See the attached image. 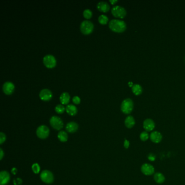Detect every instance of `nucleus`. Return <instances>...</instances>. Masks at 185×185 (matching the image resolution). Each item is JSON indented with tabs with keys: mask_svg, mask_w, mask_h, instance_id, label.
<instances>
[{
	"mask_svg": "<svg viewBox=\"0 0 185 185\" xmlns=\"http://www.w3.org/2000/svg\"><path fill=\"white\" fill-rule=\"evenodd\" d=\"M66 112L71 116H75L78 110L77 107L72 104H69L66 107Z\"/></svg>",
	"mask_w": 185,
	"mask_h": 185,
	"instance_id": "nucleus-19",
	"label": "nucleus"
},
{
	"mask_svg": "<svg viewBox=\"0 0 185 185\" xmlns=\"http://www.w3.org/2000/svg\"><path fill=\"white\" fill-rule=\"evenodd\" d=\"M109 28L113 32L122 33L127 29V24L124 21L118 19H112L109 23Z\"/></svg>",
	"mask_w": 185,
	"mask_h": 185,
	"instance_id": "nucleus-1",
	"label": "nucleus"
},
{
	"mask_svg": "<svg viewBox=\"0 0 185 185\" xmlns=\"http://www.w3.org/2000/svg\"><path fill=\"white\" fill-rule=\"evenodd\" d=\"M5 139H6V136L5 135L2 133V132H1L0 133V144H3L5 141Z\"/></svg>",
	"mask_w": 185,
	"mask_h": 185,
	"instance_id": "nucleus-28",
	"label": "nucleus"
},
{
	"mask_svg": "<svg viewBox=\"0 0 185 185\" xmlns=\"http://www.w3.org/2000/svg\"><path fill=\"white\" fill-rule=\"evenodd\" d=\"M70 96L68 92H63L60 96V101L62 104H67L69 102Z\"/></svg>",
	"mask_w": 185,
	"mask_h": 185,
	"instance_id": "nucleus-20",
	"label": "nucleus"
},
{
	"mask_svg": "<svg viewBox=\"0 0 185 185\" xmlns=\"http://www.w3.org/2000/svg\"><path fill=\"white\" fill-rule=\"evenodd\" d=\"M17 171H18V170H17V169L16 168H13L12 169V173L14 175H15L17 173Z\"/></svg>",
	"mask_w": 185,
	"mask_h": 185,
	"instance_id": "nucleus-34",
	"label": "nucleus"
},
{
	"mask_svg": "<svg viewBox=\"0 0 185 185\" xmlns=\"http://www.w3.org/2000/svg\"><path fill=\"white\" fill-rule=\"evenodd\" d=\"M94 25L92 22L88 20L83 21L80 26L81 32L84 35H88L92 32Z\"/></svg>",
	"mask_w": 185,
	"mask_h": 185,
	"instance_id": "nucleus-3",
	"label": "nucleus"
},
{
	"mask_svg": "<svg viewBox=\"0 0 185 185\" xmlns=\"http://www.w3.org/2000/svg\"><path fill=\"white\" fill-rule=\"evenodd\" d=\"M22 183V180L20 178H17L14 180V184L15 185H21Z\"/></svg>",
	"mask_w": 185,
	"mask_h": 185,
	"instance_id": "nucleus-31",
	"label": "nucleus"
},
{
	"mask_svg": "<svg viewBox=\"0 0 185 185\" xmlns=\"http://www.w3.org/2000/svg\"><path fill=\"white\" fill-rule=\"evenodd\" d=\"M83 16L85 19H90L92 16V12L89 9H86L84 10Z\"/></svg>",
	"mask_w": 185,
	"mask_h": 185,
	"instance_id": "nucleus-26",
	"label": "nucleus"
},
{
	"mask_svg": "<svg viewBox=\"0 0 185 185\" xmlns=\"http://www.w3.org/2000/svg\"><path fill=\"white\" fill-rule=\"evenodd\" d=\"M129 86L130 87H131V86L132 87V86H133V83H132V82H129Z\"/></svg>",
	"mask_w": 185,
	"mask_h": 185,
	"instance_id": "nucleus-36",
	"label": "nucleus"
},
{
	"mask_svg": "<svg viewBox=\"0 0 185 185\" xmlns=\"http://www.w3.org/2000/svg\"><path fill=\"white\" fill-rule=\"evenodd\" d=\"M40 179L44 182L50 184L54 181V176L52 173L48 170H44L40 174Z\"/></svg>",
	"mask_w": 185,
	"mask_h": 185,
	"instance_id": "nucleus-6",
	"label": "nucleus"
},
{
	"mask_svg": "<svg viewBox=\"0 0 185 185\" xmlns=\"http://www.w3.org/2000/svg\"><path fill=\"white\" fill-rule=\"evenodd\" d=\"M117 2H118L117 0H110V2L111 3L112 5H114L115 3H116Z\"/></svg>",
	"mask_w": 185,
	"mask_h": 185,
	"instance_id": "nucleus-35",
	"label": "nucleus"
},
{
	"mask_svg": "<svg viewBox=\"0 0 185 185\" xmlns=\"http://www.w3.org/2000/svg\"><path fill=\"white\" fill-rule=\"evenodd\" d=\"M49 134L50 129L46 125H40L37 129V135L39 139H46L48 137Z\"/></svg>",
	"mask_w": 185,
	"mask_h": 185,
	"instance_id": "nucleus-8",
	"label": "nucleus"
},
{
	"mask_svg": "<svg viewBox=\"0 0 185 185\" xmlns=\"http://www.w3.org/2000/svg\"><path fill=\"white\" fill-rule=\"evenodd\" d=\"M53 95L50 90L48 88H44L41 90L39 93V97L44 101H48L51 100Z\"/></svg>",
	"mask_w": 185,
	"mask_h": 185,
	"instance_id": "nucleus-10",
	"label": "nucleus"
},
{
	"mask_svg": "<svg viewBox=\"0 0 185 185\" xmlns=\"http://www.w3.org/2000/svg\"><path fill=\"white\" fill-rule=\"evenodd\" d=\"M153 178H154V181L158 184H163L165 181V176L160 172L155 173L154 174Z\"/></svg>",
	"mask_w": 185,
	"mask_h": 185,
	"instance_id": "nucleus-17",
	"label": "nucleus"
},
{
	"mask_svg": "<svg viewBox=\"0 0 185 185\" xmlns=\"http://www.w3.org/2000/svg\"><path fill=\"white\" fill-rule=\"evenodd\" d=\"M97 8L98 10H99L100 12H102L103 13H106L109 10L110 8V7L107 2L101 1L98 3L97 5Z\"/></svg>",
	"mask_w": 185,
	"mask_h": 185,
	"instance_id": "nucleus-16",
	"label": "nucleus"
},
{
	"mask_svg": "<svg viewBox=\"0 0 185 185\" xmlns=\"http://www.w3.org/2000/svg\"><path fill=\"white\" fill-rule=\"evenodd\" d=\"M78 124L74 122H70L66 125V130L69 133H75L78 129Z\"/></svg>",
	"mask_w": 185,
	"mask_h": 185,
	"instance_id": "nucleus-15",
	"label": "nucleus"
},
{
	"mask_svg": "<svg viewBox=\"0 0 185 185\" xmlns=\"http://www.w3.org/2000/svg\"><path fill=\"white\" fill-rule=\"evenodd\" d=\"M141 171L145 175H152L154 174L155 168L151 164L146 163L141 167Z\"/></svg>",
	"mask_w": 185,
	"mask_h": 185,
	"instance_id": "nucleus-9",
	"label": "nucleus"
},
{
	"mask_svg": "<svg viewBox=\"0 0 185 185\" xmlns=\"http://www.w3.org/2000/svg\"><path fill=\"white\" fill-rule=\"evenodd\" d=\"M72 101L75 104H79L80 103V98L78 96H74L72 98Z\"/></svg>",
	"mask_w": 185,
	"mask_h": 185,
	"instance_id": "nucleus-30",
	"label": "nucleus"
},
{
	"mask_svg": "<svg viewBox=\"0 0 185 185\" xmlns=\"http://www.w3.org/2000/svg\"><path fill=\"white\" fill-rule=\"evenodd\" d=\"M32 171L35 174H38L39 171H40V167L37 163H34L32 167Z\"/></svg>",
	"mask_w": 185,
	"mask_h": 185,
	"instance_id": "nucleus-27",
	"label": "nucleus"
},
{
	"mask_svg": "<svg viewBox=\"0 0 185 185\" xmlns=\"http://www.w3.org/2000/svg\"><path fill=\"white\" fill-rule=\"evenodd\" d=\"M131 89H132L133 92L134 93L135 95L136 96H139V95H141L143 91L142 86L137 84L133 85Z\"/></svg>",
	"mask_w": 185,
	"mask_h": 185,
	"instance_id": "nucleus-21",
	"label": "nucleus"
},
{
	"mask_svg": "<svg viewBox=\"0 0 185 185\" xmlns=\"http://www.w3.org/2000/svg\"><path fill=\"white\" fill-rule=\"evenodd\" d=\"M43 63L47 68L52 69L54 67L56 64V58L51 54H47L43 58Z\"/></svg>",
	"mask_w": 185,
	"mask_h": 185,
	"instance_id": "nucleus-7",
	"label": "nucleus"
},
{
	"mask_svg": "<svg viewBox=\"0 0 185 185\" xmlns=\"http://www.w3.org/2000/svg\"><path fill=\"white\" fill-rule=\"evenodd\" d=\"M65 110H66V108L62 104H58L55 107V111L56 113L59 114H61L64 113Z\"/></svg>",
	"mask_w": 185,
	"mask_h": 185,
	"instance_id": "nucleus-25",
	"label": "nucleus"
},
{
	"mask_svg": "<svg viewBox=\"0 0 185 185\" xmlns=\"http://www.w3.org/2000/svg\"><path fill=\"white\" fill-rule=\"evenodd\" d=\"M111 13L116 18L123 19L127 15V11L123 7L115 5L111 9Z\"/></svg>",
	"mask_w": 185,
	"mask_h": 185,
	"instance_id": "nucleus-4",
	"label": "nucleus"
},
{
	"mask_svg": "<svg viewBox=\"0 0 185 185\" xmlns=\"http://www.w3.org/2000/svg\"><path fill=\"white\" fill-rule=\"evenodd\" d=\"M10 176L7 171H3L0 173V185H6L10 182Z\"/></svg>",
	"mask_w": 185,
	"mask_h": 185,
	"instance_id": "nucleus-14",
	"label": "nucleus"
},
{
	"mask_svg": "<svg viewBox=\"0 0 185 185\" xmlns=\"http://www.w3.org/2000/svg\"><path fill=\"white\" fill-rule=\"evenodd\" d=\"M130 146V142L127 139H124V147L125 149H128L129 148Z\"/></svg>",
	"mask_w": 185,
	"mask_h": 185,
	"instance_id": "nucleus-32",
	"label": "nucleus"
},
{
	"mask_svg": "<svg viewBox=\"0 0 185 185\" xmlns=\"http://www.w3.org/2000/svg\"><path fill=\"white\" fill-rule=\"evenodd\" d=\"M134 102L130 98H127L122 102L120 110L125 114H130L133 110Z\"/></svg>",
	"mask_w": 185,
	"mask_h": 185,
	"instance_id": "nucleus-2",
	"label": "nucleus"
},
{
	"mask_svg": "<svg viewBox=\"0 0 185 185\" xmlns=\"http://www.w3.org/2000/svg\"><path fill=\"white\" fill-rule=\"evenodd\" d=\"M144 129L147 132L152 131L155 127V124L154 120L150 118H147L144 120L143 123Z\"/></svg>",
	"mask_w": 185,
	"mask_h": 185,
	"instance_id": "nucleus-13",
	"label": "nucleus"
},
{
	"mask_svg": "<svg viewBox=\"0 0 185 185\" xmlns=\"http://www.w3.org/2000/svg\"><path fill=\"white\" fill-rule=\"evenodd\" d=\"M149 136L150 135L148 134V132L146 131H144L139 135V139L142 141L146 142L149 139Z\"/></svg>",
	"mask_w": 185,
	"mask_h": 185,
	"instance_id": "nucleus-24",
	"label": "nucleus"
},
{
	"mask_svg": "<svg viewBox=\"0 0 185 185\" xmlns=\"http://www.w3.org/2000/svg\"><path fill=\"white\" fill-rule=\"evenodd\" d=\"M4 156V153H3V151L2 150V148L0 149V160H2V158H3V157Z\"/></svg>",
	"mask_w": 185,
	"mask_h": 185,
	"instance_id": "nucleus-33",
	"label": "nucleus"
},
{
	"mask_svg": "<svg viewBox=\"0 0 185 185\" xmlns=\"http://www.w3.org/2000/svg\"><path fill=\"white\" fill-rule=\"evenodd\" d=\"M109 21V19L105 15H101L98 18L99 22L102 24H106Z\"/></svg>",
	"mask_w": 185,
	"mask_h": 185,
	"instance_id": "nucleus-23",
	"label": "nucleus"
},
{
	"mask_svg": "<svg viewBox=\"0 0 185 185\" xmlns=\"http://www.w3.org/2000/svg\"><path fill=\"white\" fill-rule=\"evenodd\" d=\"M58 138L62 142H66L68 140V135L64 131H60L58 134Z\"/></svg>",
	"mask_w": 185,
	"mask_h": 185,
	"instance_id": "nucleus-22",
	"label": "nucleus"
},
{
	"mask_svg": "<svg viewBox=\"0 0 185 185\" xmlns=\"http://www.w3.org/2000/svg\"><path fill=\"white\" fill-rule=\"evenodd\" d=\"M50 123L52 127L56 130H60L64 127V123L63 120L58 116H53L51 117Z\"/></svg>",
	"mask_w": 185,
	"mask_h": 185,
	"instance_id": "nucleus-5",
	"label": "nucleus"
},
{
	"mask_svg": "<svg viewBox=\"0 0 185 185\" xmlns=\"http://www.w3.org/2000/svg\"><path fill=\"white\" fill-rule=\"evenodd\" d=\"M149 138L153 143L158 144L162 141V135L158 131H153L150 133Z\"/></svg>",
	"mask_w": 185,
	"mask_h": 185,
	"instance_id": "nucleus-12",
	"label": "nucleus"
},
{
	"mask_svg": "<svg viewBox=\"0 0 185 185\" xmlns=\"http://www.w3.org/2000/svg\"><path fill=\"white\" fill-rule=\"evenodd\" d=\"M124 124H125V127L127 128L131 129L133 128L135 124V120L134 118L130 115L127 116L124 120Z\"/></svg>",
	"mask_w": 185,
	"mask_h": 185,
	"instance_id": "nucleus-18",
	"label": "nucleus"
},
{
	"mask_svg": "<svg viewBox=\"0 0 185 185\" xmlns=\"http://www.w3.org/2000/svg\"><path fill=\"white\" fill-rule=\"evenodd\" d=\"M15 86L14 84L10 82H6L3 84L2 90L3 92L7 95H10L14 92Z\"/></svg>",
	"mask_w": 185,
	"mask_h": 185,
	"instance_id": "nucleus-11",
	"label": "nucleus"
},
{
	"mask_svg": "<svg viewBox=\"0 0 185 185\" xmlns=\"http://www.w3.org/2000/svg\"><path fill=\"white\" fill-rule=\"evenodd\" d=\"M148 159L150 161H154L156 160V155L153 153H149L148 155Z\"/></svg>",
	"mask_w": 185,
	"mask_h": 185,
	"instance_id": "nucleus-29",
	"label": "nucleus"
}]
</instances>
